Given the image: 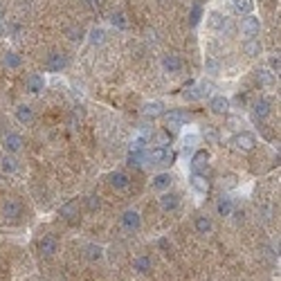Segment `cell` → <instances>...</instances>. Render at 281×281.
<instances>
[{
  "label": "cell",
  "mask_w": 281,
  "mask_h": 281,
  "mask_svg": "<svg viewBox=\"0 0 281 281\" xmlns=\"http://www.w3.org/2000/svg\"><path fill=\"white\" fill-rule=\"evenodd\" d=\"M176 153L171 147H153L147 149V162L149 164H173Z\"/></svg>",
  "instance_id": "obj_1"
},
{
  "label": "cell",
  "mask_w": 281,
  "mask_h": 281,
  "mask_svg": "<svg viewBox=\"0 0 281 281\" xmlns=\"http://www.w3.org/2000/svg\"><path fill=\"white\" fill-rule=\"evenodd\" d=\"M164 122H167V130H182L189 122V115L180 108H173L164 113Z\"/></svg>",
  "instance_id": "obj_2"
},
{
  "label": "cell",
  "mask_w": 281,
  "mask_h": 281,
  "mask_svg": "<svg viewBox=\"0 0 281 281\" xmlns=\"http://www.w3.org/2000/svg\"><path fill=\"white\" fill-rule=\"evenodd\" d=\"M259 30H261L259 16L248 14V16L241 18V34H243V38H256L259 36Z\"/></svg>",
  "instance_id": "obj_3"
},
{
  "label": "cell",
  "mask_w": 281,
  "mask_h": 281,
  "mask_svg": "<svg viewBox=\"0 0 281 281\" xmlns=\"http://www.w3.org/2000/svg\"><path fill=\"white\" fill-rule=\"evenodd\" d=\"M232 144H234V149L248 153L256 147V137H254V133H250V130H239V133L232 137Z\"/></svg>",
  "instance_id": "obj_4"
},
{
  "label": "cell",
  "mask_w": 281,
  "mask_h": 281,
  "mask_svg": "<svg viewBox=\"0 0 281 281\" xmlns=\"http://www.w3.org/2000/svg\"><path fill=\"white\" fill-rule=\"evenodd\" d=\"M122 225H124L126 232H137L139 227H142V216H139V212L126 209L122 214Z\"/></svg>",
  "instance_id": "obj_5"
},
{
  "label": "cell",
  "mask_w": 281,
  "mask_h": 281,
  "mask_svg": "<svg viewBox=\"0 0 281 281\" xmlns=\"http://www.w3.org/2000/svg\"><path fill=\"white\" fill-rule=\"evenodd\" d=\"M45 67L50 72H61L67 67V56L61 54V52H52V54H47V61H45Z\"/></svg>",
  "instance_id": "obj_6"
},
{
  "label": "cell",
  "mask_w": 281,
  "mask_h": 281,
  "mask_svg": "<svg viewBox=\"0 0 281 281\" xmlns=\"http://www.w3.org/2000/svg\"><path fill=\"white\" fill-rule=\"evenodd\" d=\"M160 207H162L164 212H176L178 207H180V196H178L176 191H162V196H160Z\"/></svg>",
  "instance_id": "obj_7"
},
{
  "label": "cell",
  "mask_w": 281,
  "mask_h": 281,
  "mask_svg": "<svg viewBox=\"0 0 281 281\" xmlns=\"http://www.w3.org/2000/svg\"><path fill=\"white\" fill-rule=\"evenodd\" d=\"M209 110L214 115H227V113H230V99H227L225 95L209 97Z\"/></svg>",
  "instance_id": "obj_8"
},
{
  "label": "cell",
  "mask_w": 281,
  "mask_h": 281,
  "mask_svg": "<svg viewBox=\"0 0 281 281\" xmlns=\"http://www.w3.org/2000/svg\"><path fill=\"white\" fill-rule=\"evenodd\" d=\"M25 88H27V93H30V95H38L43 88H45V77L38 75V72H32V75H27Z\"/></svg>",
  "instance_id": "obj_9"
},
{
  "label": "cell",
  "mask_w": 281,
  "mask_h": 281,
  "mask_svg": "<svg viewBox=\"0 0 281 281\" xmlns=\"http://www.w3.org/2000/svg\"><path fill=\"white\" fill-rule=\"evenodd\" d=\"M207 162H209V153H207L205 149L191 153V169H193V173H205Z\"/></svg>",
  "instance_id": "obj_10"
},
{
  "label": "cell",
  "mask_w": 281,
  "mask_h": 281,
  "mask_svg": "<svg viewBox=\"0 0 281 281\" xmlns=\"http://www.w3.org/2000/svg\"><path fill=\"white\" fill-rule=\"evenodd\" d=\"M252 113H254L256 119H268L270 113H272V104H270V99H265V97L256 99L254 106H252Z\"/></svg>",
  "instance_id": "obj_11"
},
{
  "label": "cell",
  "mask_w": 281,
  "mask_h": 281,
  "mask_svg": "<svg viewBox=\"0 0 281 281\" xmlns=\"http://www.w3.org/2000/svg\"><path fill=\"white\" fill-rule=\"evenodd\" d=\"M38 252H41L43 256H54L56 252H59V241H56L54 236H43V239L38 241Z\"/></svg>",
  "instance_id": "obj_12"
},
{
  "label": "cell",
  "mask_w": 281,
  "mask_h": 281,
  "mask_svg": "<svg viewBox=\"0 0 281 281\" xmlns=\"http://www.w3.org/2000/svg\"><path fill=\"white\" fill-rule=\"evenodd\" d=\"M3 149L5 153H18L23 149V137L18 133H7L3 139Z\"/></svg>",
  "instance_id": "obj_13"
},
{
  "label": "cell",
  "mask_w": 281,
  "mask_h": 281,
  "mask_svg": "<svg viewBox=\"0 0 281 281\" xmlns=\"http://www.w3.org/2000/svg\"><path fill=\"white\" fill-rule=\"evenodd\" d=\"M171 182H173V176L169 171H162V173H156L153 176V180H151V189H156V191H167L169 187H171Z\"/></svg>",
  "instance_id": "obj_14"
},
{
  "label": "cell",
  "mask_w": 281,
  "mask_h": 281,
  "mask_svg": "<svg viewBox=\"0 0 281 281\" xmlns=\"http://www.w3.org/2000/svg\"><path fill=\"white\" fill-rule=\"evenodd\" d=\"M23 214V205L18 200H14V198H9V200H5L3 205V216L9 221H16L18 216Z\"/></svg>",
  "instance_id": "obj_15"
},
{
  "label": "cell",
  "mask_w": 281,
  "mask_h": 281,
  "mask_svg": "<svg viewBox=\"0 0 281 281\" xmlns=\"http://www.w3.org/2000/svg\"><path fill=\"white\" fill-rule=\"evenodd\" d=\"M108 182L113 189L124 191V189H128V185H130V178H128V173H124V171H113L108 176Z\"/></svg>",
  "instance_id": "obj_16"
},
{
  "label": "cell",
  "mask_w": 281,
  "mask_h": 281,
  "mask_svg": "<svg viewBox=\"0 0 281 281\" xmlns=\"http://www.w3.org/2000/svg\"><path fill=\"white\" fill-rule=\"evenodd\" d=\"M167 106H164V101H160V99H156V101H149V104H144V117H149V119H156V117H160V115H164L167 113Z\"/></svg>",
  "instance_id": "obj_17"
},
{
  "label": "cell",
  "mask_w": 281,
  "mask_h": 281,
  "mask_svg": "<svg viewBox=\"0 0 281 281\" xmlns=\"http://www.w3.org/2000/svg\"><path fill=\"white\" fill-rule=\"evenodd\" d=\"M162 70L169 72V75H176V72L182 70V59L178 54H167L162 56Z\"/></svg>",
  "instance_id": "obj_18"
},
{
  "label": "cell",
  "mask_w": 281,
  "mask_h": 281,
  "mask_svg": "<svg viewBox=\"0 0 281 281\" xmlns=\"http://www.w3.org/2000/svg\"><path fill=\"white\" fill-rule=\"evenodd\" d=\"M59 214H61V219H63V221H70V223H75L77 219H79V205H77L75 200L65 202V205H61Z\"/></svg>",
  "instance_id": "obj_19"
},
{
  "label": "cell",
  "mask_w": 281,
  "mask_h": 281,
  "mask_svg": "<svg viewBox=\"0 0 281 281\" xmlns=\"http://www.w3.org/2000/svg\"><path fill=\"white\" fill-rule=\"evenodd\" d=\"M151 268H153L151 256L139 254V256H135V259H133V270L137 274H149V272H151Z\"/></svg>",
  "instance_id": "obj_20"
},
{
  "label": "cell",
  "mask_w": 281,
  "mask_h": 281,
  "mask_svg": "<svg viewBox=\"0 0 281 281\" xmlns=\"http://www.w3.org/2000/svg\"><path fill=\"white\" fill-rule=\"evenodd\" d=\"M189 185H191V189L198 193V196H205L207 189H209V182H207V178L202 176V173H193L191 180H189Z\"/></svg>",
  "instance_id": "obj_21"
},
{
  "label": "cell",
  "mask_w": 281,
  "mask_h": 281,
  "mask_svg": "<svg viewBox=\"0 0 281 281\" xmlns=\"http://www.w3.org/2000/svg\"><path fill=\"white\" fill-rule=\"evenodd\" d=\"M232 9H234L236 16H248L254 9V0H230Z\"/></svg>",
  "instance_id": "obj_22"
},
{
  "label": "cell",
  "mask_w": 281,
  "mask_h": 281,
  "mask_svg": "<svg viewBox=\"0 0 281 281\" xmlns=\"http://www.w3.org/2000/svg\"><path fill=\"white\" fill-rule=\"evenodd\" d=\"M193 230L198 232V234H212V230H214V223H212L209 216H196V221H193Z\"/></svg>",
  "instance_id": "obj_23"
},
{
  "label": "cell",
  "mask_w": 281,
  "mask_h": 281,
  "mask_svg": "<svg viewBox=\"0 0 281 281\" xmlns=\"http://www.w3.org/2000/svg\"><path fill=\"white\" fill-rule=\"evenodd\" d=\"M216 214L225 216V219L234 214V202H232V198H227V196H221L219 198V202H216Z\"/></svg>",
  "instance_id": "obj_24"
},
{
  "label": "cell",
  "mask_w": 281,
  "mask_h": 281,
  "mask_svg": "<svg viewBox=\"0 0 281 281\" xmlns=\"http://www.w3.org/2000/svg\"><path fill=\"white\" fill-rule=\"evenodd\" d=\"M243 52L248 56H259L263 52V45H261L259 38H245L243 41Z\"/></svg>",
  "instance_id": "obj_25"
},
{
  "label": "cell",
  "mask_w": 281,
  "mask_h": 281,
  "mask_svg": "<svg viewBox=\"0 0 281 281\" xmlns=\"http://www.w3.org/2000/svg\"><path fill=\"white\" fill-rule=\"evenodd\" d=\"M84 254H86V259L88 261H101L104 259V248H101V245H97V243H88L84 248Z\"/></svg>",
  "instance_id": "obj_26"
},
{
  "label": "cell",
  "mask_w": 281,
  "mask_h": 281,
  "mask_svg": "<svg viewBox=\"0 0 281 281\" xmlns=\"http://www.w3.org/2000/svg\"><path fill=\"white\" fill-rule=\"evenodd\" d=\"M209 27L212 30H216V32L225 30L227 27V16L223 12H212L209 14Z\"/></svg>",
  "instance_id": "obj_27"
},
{
  "label": "cell",
  "mask_w": 281,
  "mask_h": 281,
  "mask_svg": "<svg viewBox=\"0 0 281 281\" xmlns=\"http://www.w3.org/2000/svg\"><path fill=\"white\" fill-rule=\"evenodd\" d=\"M16 119L21 124H30L32 119H34V110H32V106H27V104H21L16 108Z\"/></svg>",
  "instance_id": "obj_28"
},
{
  "label": "cell",
  "mask_w": 281,
  "mask_h": 281,
  "mask_svg": "<svg viewBox=\"0 0 281 281\" xmlns=\"http://www.w3.org/2000/svg\"><path fill=\"white\" fill-rule=\"evenodd\" d=\"M0 169H3L5 173H14L18 169V162H16V158L12 156V153H5L3 158H0Z\"/></svg>",
  "instance_id": "obj_29"
},
{
  "label": "cell",
  "mask_w": 281,
  "mask_h": 281,
  "mask_svg": "<svg viewBox=\"0 0 281 281\" xmlns=\"http://www.w3.org/2000/svg\"><path fill=\"white\" fill-rule=\"evenodd\" d=\"M3 63L9 67V70H18V67L23 65V59H21V54H18V52H7V54H5V59H3Z\"/></svg>",
  "instance_id": "obj_30"
},
{
  "label": "cell",
  "mask_w": 281,
  "mask_h": 281,
  "mask_svg": "<svg viewBox=\"0 0 281 281\" xmlns=\"http://www.w3.org/2000/svg\"><path fill=\"white\" fill-rule=\"evenodd\" d=\"M200 137H205V144H219L221 135L214 126H205V128L200 130Z\"/></svg>",
  "instance_id": "obj_31"
},
{
  "label": "cell",
  "mask_w": 281,
  "mask_h": 281,
  "mask_svg": "<svg viewBox=\"0 0 281 281\" xmlns=\"http://www.w3.org/2000/svg\"><path fill=\"white\" fill-rule=\"evenodd\" d=\"M182 144L185 147H196V144H200V133L198 130H191V128H187L185 133H182Z\"/></svg>",
  "instance_id": "obj_32"
},
{
  "label": "cell",
  "mask_w": 281,
  "mask_h": 281,
  "mask_svg": "<svg viewBox=\"0 0 281 281\" xmlns=\"http://www.w3.org/2000/svg\"><path fill=\"white\" fill-rule=\"evenodd\" d=\"M86 36H88V41L93 43V45H101V43L106 41V30H104V27H93V30L86 34Z\"/></svg>",
  "instance_id": "obj_33"
},
{
  "label": "cell",
  "mask_w": 281,
  "mask_h": 281,
  "mask_svg": "<svg viewBox=\"0 0 281 281\" xmlns=\"http://www.w3.org/2000/svg\"><path fill=\"white\" fill-rule=\"evenodd\" d=\"M256 79H259L263 86H268V88H272V86L277 84V75H272L270 70H259L256 72Z\"/></svg>",
  "instance_id": "obj_34"
},
{
  "label": "cell",
  "mask_w": 281,
  "mask_h": 281,
  "mask_svg": "<svg viewBox=\"0 0 281 281\" xmlns=\"http://www.w3.org/2000/svg\"><path fill=\"white\" fill-rule=\"evenodd\" d=\"M110 25L115 27V30H128V21H126V16L122 12H115L113 16H110Z\"/></svg>",
  "instance_id": "obj_35"
},
{
  "label": "cell",
  "mask_w": 281,
  "mask_h": 281,
  "mask_svg": "<svg viewBox=\"0 0 281 281\" xmlns=\"http://www.w3.org/2000/svg\"><path fill=\"white\" fill-rule=\"evenodd\" d=\"M86 34H88V32H86L84 30V27H70V30H67V38H70V41L72 43H81V41H86Z\"/></svg>",
  "instance_id": "obj_36"
},
{
  "label": "cell",
  "mask_w": 281,
  "mask_h": 281,
  "mask_svg": "<svg viewBox=\"0 0 281 281\" xmlns=\"http://www.w3.org/2000/svg\"><path fill=\"white\" fill-rule=\"evenodd\" d=\"M200 18H202V7H200V5H193L191 14H189V25L196 27L198 23H200Z\"/></svg>",
  "instance_id": "obj_37"
},
{
  "label": "cell",
  "mask_w": 281,
  "mask_h": 281,
  "mask_svg": "<svg viewBox=\"0 0 281 281\" xmlns=\"http://www.w3.org/2000/svg\"><path fill=\"white\" fill-rule=\"evenodd\" d=\"M196 90H198V95H200V99L202 97H212L214 84H212V81H200V84H196Z\"/></svg>",
  "instance_id": "obj_38"
},
{
  "label": "cell",
  "mask_w": 281,
  "mask_h": 281,
  "mask_svg": "<svg viewBox=\"0 0 281 281\" xmlns=\"http://www.w3.org/2000/svg\"><path fill=\"white\" fill-rule=\"evenodd\" d=\"M205 72H207L209 77L221 75V63L214 61V59H207V61H205Z\"/></svg>",
  "instance_id": "obj_39"
},
{
  "label": "cell",
  "mask_w": 281,
  "mask_h": 281,
  "mask_svg": "<svg viewBox=\"0 0 281 281\" xmlns=\"http://www.w3.org/2000/svg\"><path fill=\"white\" fill-rule=\"evenodd\" d=\"M221 185H223V189H236L239 187V178H236L234 173H227V176H223Z\"/></svg>",
  "instance_id": "obj_40"
},
{
  "label": "cell",
  "mask_w": 281,
  "mask_h": 281,
  "mask_svg": "<svg viewBox=\"0 0 281 281\" xmlns=\"http://www.w3.org/2000/svg\"><path fill=\"white\" fill-rule=\"evenodd\" d=\"M99 196H95V193H90V196H86V207H88V212H97L99 209Z\"/></svg>",
  "instance_id": "obj_41"
},
{
  "label": "cell",
  "mask_w": 281,
  "mask_h": 281,
  "mask_svg": "<svg viewBox=\"0 0 281 281\" xmlns=\"http://www.w3.org/2000/svg\"><path fill=\"white\" fill-rule=\"evenodd\" d=\"M268 65H270V72H272V75H279V72H281V61H279V54L277 56H270V59H268Z\"/></svg>",
  "instance_id": "obj_42"
},
{
  "label": "cell",
  "mask_w": 281,
  "mask_h": 281,
  "mask_svg": "<svg viewBox=\"0 0 281 281\" xmlns=\"http://www.w3.org/2000/svg\"><path fill=\"white\" fill-rule=\"evenodd\" d=\"M182 97H185L187 101H198V99H200V95H198L196 86H191V88H189V90H185V93H182Z\"/></svg>",
  "instance_id": "obj_43"
},
{
  "label": "cell",
  "mask_w": 281,
  "mask_h": 281,
  "mask_svg": "<svg viewBox=\"0 0 281 281\" xmlns=\"http://www.w3.org/2000/svg\"><path fill=\"white\" fill-rule=\"evenodd\" d=\"M241 126H243V122H241L239 117H230V128H234V130H239Z\"/></svg>",
  "instance_id": "obj_44"
},
{
  "label": "cell",
  "mask_w": 281,
  "mask_h": 281,
  "mask_svg": "<svg viewBox=\"0 0 281 281\" xmlns=\"http://www.w3.org/2000/svg\"><path fill=\"white\" fill-rule=\"evenodd\" d=\"M160 248H162V250H169V241H167V239H160Z\"/></svg>",
  "instance_id": "obj_45"
}]
</instances>
